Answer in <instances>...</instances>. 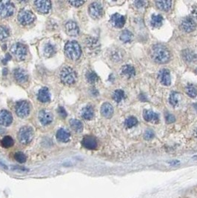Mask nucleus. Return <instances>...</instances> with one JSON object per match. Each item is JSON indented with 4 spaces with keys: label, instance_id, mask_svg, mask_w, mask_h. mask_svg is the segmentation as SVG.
Returning a JSON list of instances; mask_svg holds the SVG:
<instances>
[{
    "label": "nucleus",
    "instance_id": "5",
    "mask_svg": "<svg viewBox=\"0 0 197 198\" xmlns=\"http://www.w3.org/2000/svg\"><path fill=\"white\" fill-rule=\"evenodd\" d=\"M11 53L14 55V57L19 60H23L27 56V47L22 43L17 42L12 45L11 48Z\"/></svg>",
    "mask_w": 197,
    "mask_h": 198
},
{
    "label": "nucleus",
    "instance_id": "44",
    "mask_svg": "<svg viewBox=\"0 0 197 198\" xmlns=\"http://www.w3.org/2000/svg\"><path fill=\"white\" fill-rule=\"evenodd\" d=\"M68 3L74 7H79L84 3V1H69Z\"/></svg>",
    "mask_w": 197,
    "mask_h": 198
},
{
    "label": "nucleus",
    "instance_id": "33",
    "mask_svg": "<svg viewBox=\"0 0 197 198\" xmlns=\"http://www.w3.org/2000/svg\"><path fill=\"white\" fill-rule=\"evenodd\" d=\"M86 80L90 84H94L99 80V77H98L97 74L93 71H88L86 73Z\"/></svg>",
    "mask_w": 197,
    "mask_h": 198
},
{
    "label": "nucleus",
    "instance_id": "47",
    "mask_svg": "<svg viewBox=\"0 0 197 198\" xmlns=\"http://www.w3.org/2000/svg\"><path fill=\"white\" fill-rule=\"evenodd\" d=\"M194 135L196 136V137H197V128L195 129V131H194Z\"/></svg>",
    "mask_w": 197,
    "mask_h": 198
},
{
    "label": "nucleus",
    "instance_id": "26",
    "mask_svg": "<svg viewBox=\"0 0 197 198\" xmlns=\"http://www.w3.org/2000/svg\"><path fill=\"white\" fill-rule=\"evenodd\" d=\"M157 8L161 11H167L170 9L172 6V1L165 0V1H157L156 2Z\"/></svg>",
    "mask_w": 197,
    "mask_h": 198
},
{
    "label": "nucleus",
    "instance_id": "48",
    "mask_svg": "<svg viewBox=\"0 0 197 198\" xmlns=\"http://www.w3.org/2000/svg\"><path fill=\"white\" fill-rule=\"evenodd\" d=\"M3 132H4V130H3V129H2V128H0V134H2V133H3Z\"/></svg>",
    "mask_w": 197,
    "mask_h": 198
},
{
    "label": "nucleus",
    "instance_id": "20",
    "mask_svg": "<svg viewBox=\"0 0 197 198\" xmlns=\"http://www.w3.org/2000/svg\"><path fill=\"white\" fill-rule=\"evenodd\" d=\"M56 138L59 142L67 143L71 139V134L67 129L60 128L56 132Z\"/></svg>",
    "mask_w": 197,
    "mask_h": 198
},
{
    "label": "nucleus",
    "instance_id": "34",
    "mask_svg": "<svg viewBox=\"0 0 197 198\" xmlns=\"http://www.w3.org/2000/svg\"><path fill=\"white\" fill-rule=\"evenodd\" d=\"M125 97V92L121 89H117L113 94V99L116 102H120Z\"/></svg>",
    "mask_w": 197,
    "mask_h": 198
},
{
    "label": "nucleus",
    "instance_id": "16",
    "mask_svg": "<svg viewBox=\"0 0 197 198\" xmlns=\"http://www.w3.org/2000/svg\"><path fill=\"white\" fill-rule=\"evenodd\" d=\"M12 114L6 110L0 111V125L4 126H8L12 123Z\"/></svg>",
    "mask_w": 197,
    "mask_h": 198
},
{
    "label": "nucleus",
    "instance_id": "4",
    "mask_svg": "<svg viewBox=\"0 0 197 198\" xmlns=\"http://www.w3.org/2000/svg\"><path fill=\"white\" fill-rule=\"evenodd\" d=\"M33 135H34V132L31 127L23 126L19 131L18 139L20 143L24 145H27L32 141Z\"/></svg>",
    "mask_w": 197,
    "mask_h": 198
},
{
    "label": "nucleus",
    "instance_id": "40",
    "mask_svg": "<svg viewBox=\"0 0 197 198\" xmlns=\"http://www.w3.org/2000/svg\"><path fill=\"white\" fill-rule=\"evenodd\" d=\"M8 36H9V33H8V30L2 26H0V39L3 40V39L8 38Z\"/></svg>",
    "mask_w": 197,
    "mask_h": 198
},
{
    "label": "nucleus",
    "instance_id": "6",
    "mask_svg": "<svg viewBox=\"0 0 197 198\" xmlns=\"http://www.w3.org/2000/svg\"><path fill=\"white\" fill-rule=\"evenodd\" d=\"M14 12V5L10 1L0 2V17L7 18L13 15Z\"/></svg>",
    "mask_w": 197,
    "mask_h": 198
},
{
    "label": "nucleus",
    "instance_id": "14",
    "mask_svg": "<svg viewBox=\"0 0 197 198\" xmlns=\"http://www.w3.org/2000/svg\"><path fill=\"white\" fill-rule=\"evenodd\" d=\"M39 119L42 125H47L53 121V114L47 110H42L39 113Z\"/></svg>",
    "mask_w": 197,
    "mask_h": 198
},
{
    "label": "nucleus",
    "instance_id": "37",
    "mask_svg": "<svg viewBox=\"0 0 197 198\" xmlns=\"http://www.w3.org/2000/svg\"><path fill=\"white\" fill-rule=\"evenodd\" d=\"M179 93L177 92H172L169 97V102L172 106L175 107L179 103Z\"/></svg>",
    "mask_w": 197,
    "mask_h": 198
},
{
    "label": "nucleus",
    "instance_id": "28",
    "mask_svg": "<svg viewBox=\"0 0 197 198\" xmlns=\"http://www.w3.org/2000/svg\"><path fill=\"white\" fill-rule=\"evenodd\" d=\"M70 125H71V128L74 131L77 132V133H80L83 130V125L81 121L76 119H72L70 120Z\"/></svg>",
    "mask_w": 197,
    "mask_h": 198
},
{
    "label": "nucleus",
    "instance_id": "46",
    "mask_svg": "<svg viewBox=\"0 0 197 198\" xmlns=\"http://www.w3.org/2000/svg\"><path fill=\"white\" fill-rule=\"evenodd\" d=\"M192 14L196 19H197V6L194 7L192 10Z\"/></svg>",
    "mask_w": 197,
    "mask_h": 198
},
{
    "label": "nucleus",
    "instance_id": "29",
    "mask_svg": "<svg viewBox=\"0 0 197 198\" xmlns=\"http://www.w3.org/2000/svg\"><path fill=\"white\" fill-rule=\"evenodd\" d=\"M44 54L46 57H51L56 54V48L51 43L48 42L45 45L44 48Z\"/></svg>",
    "mask_w": 197,
    "mask_h": 198
},
{
    "label": "nucleus",
    "instance_id": "11",
    "mask_svg": "<svg viewBox=\"0 0 197 198\" xmlns=\"http://www.w3.org/2000/svg\"><path fill=\"white\" fill-rule=\"evenodd\" d=\"M85 46L86 48L90 51V53H98L100 48V42L96 38L88 37L85 40Z\"/></svg>",
    "mask_w": 197,
    "mask_h": 198
},
{
    "label": "nucleus",
    "instance_id": "39",
    "mask_svg": "<svg viewBox=\"0 0 197 198\" xmlns=\"http://www.w3.org/2000/svg\"><path fill=\"white\" fill-rule=\"evenodd\" d=\"M14 158H15L16 160H17V162H19V163H24V162H25L26 160H27V157H26V155L23 152H17V153L14 154Z\"/></svg>",
    "mask_w": 197,
    "mask_h": 198
},
{
    "label": "nucleus",
    "instance_id": "17",
    "mask_svg": "<svg viewBox=\"0 0 197 198\" xmlns=\"http://www.w3.org/2000/svg\"><path fill=\"white\" fill-rule=\"evenodd\" d=\"M65 30L69 36H76L79 33V28L76 23L74 21H68L65 24Z\"/></svg>",
    "mask_w": 197,
    "mask_h": 198
},
{
    "label": "nucleus",
    "instance_id": "12",
    "mask_svg": "<svg viewBox=\"0 0 197 198\" xmlns=\"http://www.w3.org/2000/svg\"><path fill=\"white\" fill-rule=\"evenodd\" d=\"M36 10L41 14H47L51 8V2L48 0H39L34 2Z\"/></svg>",
    "mask_w": 197,
    "mask_h": 198
},
{
    "label": "nucleus",
    "instance_id": "32",
    "mask_svg": "<svg viewBox=\"0 0 197 198\" xmlns=\"http://www.w3.org/2000/svg\"><path fill=\"white\" fill-rule=\"evenodd\" d=\"M185 93L191 98H194L197 95V88L194 85L190 84L185 87Z\"/></svg>",
    "mask_w": 197,
    "mask_h": 198
},
{
    "label": "nucleus",
    "instance_id": "38",
    "mask_svg": "<svg viewBox=\"0 0 197 198\" xmlns=\"http://www.w3.org/2000/svg\"><path fill=\"white\" fill-rule=\"evenodd\" d=\"M138 124V120L134 117H129L125 121V125L127 128H132Z\"/></svg>",
    "mask_w": 197,
    "mask_h": 198
},
{
    "label": "nucleus",
    "instance_id": "2",
    "mask_svg": "<svg viewBox=\"0 0 197 198\" xmlns=\"http://www.w3.org/2000/svg\"><path fill=\"white\" fill-rule=\"evenodd\" d=\"M65 54L70 59H78L82 55L81 47L76 41H69L65 46Z\"/></svg>",
    "mask_w": 197,
    "mask_h": 198
},
{
    "label": "nucleus",
    "instance_id": "36",
    "mask_svg": "<svg viewBox=\"0 0 197 198\" xmlns=\"http://www.w3.org/2000/svg\"><path fill=\"white\" fill-rule=\"evenodd\" d=\"M14 143V140H13L12 137H10V136H5V137L2 139V141H1V144H2V146H3L4 148H6V149L13 146Z\"/></svg>",
    "mask_w": 197,
    "mask_h": 198
},
{
    "label": "nucleus",
    "instance_id": "3",
    "mask_svg": "<svg viewBox=\"0 0 197 198\" xmlns=\"http://www.w3.org/2000/svg\"><path fill=\"white\" fill-rule=\"evenodd\" d=\"M76 74L75 71L71 67H65L62 69L60 73L61 81L65 85H72L76 80Z\"/></svg>",
    "mask_w": 197,
    "mask_h": 198
},
{
    "label": "nucleus",
    "instance_id": "10",
    "mask_svg": "<svg viewBox=\"0 0 197 198\" xmlns=\"http://www.w3.org/2000/svg\"><path fill=\"white\" fill-rule=\"evenodd\" d=\"M181 28L184 31L187 32V33H191V32L195 30L196 28V22L194 21L193 19L188 17L182 20V23H181Z\"/></svg>",
    "mask_w": 197,
    "mask_h": 198
},
{
    "label": "nucleus",
    "instance_id": "1",
    "mask_svg": "<svg viewBox=\"0 0 197 198\" xmlns=\"http://www.w3.org/2000/svg\"><path fill=\"white\" fill-rule=\"evenodd\" d=\"M151 55L153 59L159 64H165L170 59V53L169 50L165 46L159 44L152 47Z\"/></svg>",
    "mask_w": 197,
    "mask_h": 198
},
{
    "label": "nucleus",
    "instance_id": "15",
    "mask_svg": "<svg viewBox=\"0 0 197 198\" xmlns=\"http://www.w3.org/2000/svg\"><path fill=\"white\" fill-rule=\"evenodd\" d=\"M110 22H111L112 25L114 27L118 28H121L123 27L126 22V18L125 16L121 15L119 14H114L111 16L110 18Z\"/></svg>",
    "mask_w": 197,
    "mask_h": 198
},
{
    "label": "nucleus",
    "instance_id": "18",
    "mask_svg": "<svg viewBox=\"0 0 197 198\" xmlns=\"http://www.w3.org/2000/svg\"><path fill=\"white\" fill-rule=\"evenodd\" d=\"M159 78L162 85L165 86H169L171 83V77L169 70L163 68L159 73Z\"/></svg>",
    "mask_w": 197,
    "mask_h": 198
},
{
    "label": "nucleus",
    "instance_id": "19",
    "mask_svg": "<svg viewBox=\"0 0 197 198\" xmlns=\"http://www.w3.org/2000/svg\"><path fill=\"white\" fill-rule=\"evenodd\" d=\"M14 76L15 80L19 83H24L27 81L28 76L27 72L22 68H17L14 70Z\"/></svg>",
    "mask_w": 197,
    "mask_h": 198
},
{
    "label": "nucleus",
    "instance_id": "22",
    "mask_svg": "<svg viewBox=\"0 0 197 198\" xmlns=\"http://www.w3.org/2000/svg\"><path fill=\"white\" fill-rule=\"evenodd\" d=\"M102 115L107 119L111 118L113 114V108L111 104L105 102L101 107Z\"/></svg>",
    "mask_w": 197,
    "mask_h": 198
},
{
    "label": "nucleus",
    "instance_id": "13",
    "mask_svg": "<svg viewBox=\"0 0 197 198\" xmlns=\"http://www.w3.org/2000/svg\"><path fill=\"white\" fill-rule=\"evenodd\" d=\"M82 144L85 149L89 150H94L97 148L96 139L92 136H85L82 141Z\"/></svg>",
    "mask_w": 197,
    "mask_h": 198
},
{
    "label": "nucleus",
    "instance_id": "35",
    "mask_svg": "<svg viewBox=\"0 0 197 198\" xmlns=\"http://www.w3.org/2000/svg\"><path fill=\"white\" fill-rule=\"evenodd\" d=\"M182 56L185 60L188 62H193L196 59V55L193 52L190 50H185L182 52Z\"/></svg>",
    "mask_w": 197,
    "mask_h": 198
},
{
    "label": "nucleus",
    "instance_id": "8",
    "mask_svg": "<svg viewBox=\"0 0 197 198\" xmlns=\"http://www.w3.org/2000/svg\"><path fill=\"white\" fill-rule=\"evenodd\" d=\"M35 15L30 11L21 10L18 14V20L23 25H30L34 21Z\"/></svg>",
    "mask_w": 197,
    "mask_h": 198
},
{
    "label": "nucleus",
    "instance_id": "45",
    "mask_svg": "<svg viewBox=\"0 0 197 198\" xmlns=\"http://www.w3.org/2000/svg\"><path fill=\"white\" fill-rule=\"evenodd\" d=\"M134 5H135V6L136 8H140L145 6L146 2H144V1H136V2H134Z\"/></svg>",
    "mask_w": 197,
    "mask_h": 198
},
{
    "label": "nucleus",
    "instance_id": "30",
    "mask_svg": "<svg viewBox=\"0 0 197 198\" xmlns=\"http://www.w3.org/2000/svg\"><path fill=\"white\" fill-rule=\"evenodd\" d=\"M133 37V33L130 30H125L120 34L119 39L124 43H128V42H131L132 41Z\"/></svg>",
    "mask_w": 197,
    "mask_h": 198
},
{
    "label": "nucleus",
    "instance_id": "42",
    "mask_svg": "<svg viewBox=\"0 0 197 198\" xmlns=\"http://www.w3.org/2000/svg\"><path fill=\"white\" fill-rule=\"evenodd\" d=\"M58 113H59V114L62 118H65L67 117V112L63 107H59V108H58Z\"/></svg>",
    "mask_w": 197,
    "mask_h": 198
},
{
    "label": "nucleus",
    "instance_id": "9",
    "mask_svg": "<svg viewBox=\"0 0 197 198\" xmlns=\"http://www.w3.org/2000/svg\"><path fill=\"white\" fill-rule=\"evenodd\" d=\"M88 12L92 18L99 19L102 16L103 8L99 2H93L89 5Z\"/></svg>",
    "mask_w": 197,
    "mask_h": 198
},
{
    "label": "nucleus",
    "instance_id": "27",
    "mask_svg": "<svg viewBox=\"0 0 197 198\" xmlns=\"http://www.w3.org/2000/svg\"><path fill=\"white\" fill-rule=\"evenodd\" d=\"M124 54L125 53L122 51H121V50L115 49L112 51L111 53H110V59L113 62H120L123 59Z\"/></svg>",
    "mask_w": 197,
    "mask_h": 198
},
{
    "label": "nucleus",
    "instance_id": "43",
    "mask_svg": "<svg viewBox=\"0 0 197 198\" xmlns=\"http://www.w3.org/2000/svg\"><path fill=\"white\" fill-rule=\"evenodd\" d=\"M165 120L167 123H173L175 122V117L170 114H167L165 116Z\"/></svg>",
    "mask_w": 197,
    "mask_h": 198
},
{
    "label": "nucleus",
    "instance_id": "25",
    "mask_svg": "<svg viewBox=\"0 0 197 198\" xmlns=\"http://www.w3.org/2000/svg\"><path fill=\"white\" fill-rule=\"evenodd\" d=\"M122 74L128 78H131L136 75V70L133 66L131 65H126L122 68Z\"/></svg>",
    "mask_w": 197,
    "mask_h": 198
},
{
    "label": "nucleus",
    "instance_id": "7",
    "mask_svg": "<svg viewBox=\"0 0 197 198\" xmlns=\"http://www.w3.org/2000/svg\"><path fill=\"white\" fill-rule=\"evenodd\" d=\"M30 105L26 101H19L16 103L15 111L17 115L19 117L24 118V117H27L30 114Z\"/></svg>",
    "mask_w": 197,
    "mask_h": 198
},
{
    "label": "nucleus",
    "instance_id": "21",
    "mask_svg": "<svg viewBox=\"0 0 197 198\" xmlns=\"http://www.w3.org/2000/svg\"><path fill=\"white\" fill-rule=\"evenodd\" d=\"M38 99L42 102H48L51 100V94L48 88H42L37 94Z\"/></svg>",
    "mask_w": 197,
    "mask_h": 198
},
{
    "label": "nucleus",
    "instance_id": "41",
    "mask_svg": "<svg viewBox=\"0 0 197 198\" xmlns=\"http://www.w3.org/2000/svg\"><path fill=\"white\" fill-rule=\"evenodd\" d=\"M154 135H155V134H154V131L151 130V129H148V130H147L145 132H144V138L147 140H149L154 138Z\"/></svg>",
    "mask_w": 197,
    "mask_h": 198
},
{
    "label": "nucleus",
    "instance_id": "24",
    "mask_svg": "<svg viewBox=\"0 0 197 198\" xmlns=\"http://www.w3.org/2000/svg\"><path fill=\"white\" fill-rule=\"evenodd\" d=\"M81 115L82 118H84V120H91L93 117V116H94V110H93V107L90 106V105H87V106L84 107L82 110Z\"/></svg>",
    "mask_w": 197,
    "mask_h": 198
},
{
    "label": "nucleus",
    "instance_id": "31",
    "mask_svg": "<svg viewBox=\"0 0 197 198\" xmlns=\"http://www.w3.org/2000/svg\"><path fill=\"white\" fill-rule=\"evenodd\" d=\"M163 17L160 14H154L151 17V25L154 28H159L162 25Z\"/></svg>",
    "mask_w": 197,
    "mask_h": 198
},
{
    "label": "nucleus",
    "instance_id": "23",
    "mask_svg": "<svg viewBox=\"0 0 197 198\" xmlns=\"http://www.w3.org/2000/svg\"><path fill=\"white\" fill-rule=\"evenodd\" d=\"M143 117H144V120L147 122H158L159 117L158 114L154 112L153 111H150V110H145L143 113Z\"/></svg>",
    "mask_w": 197,
    "mask_h": 198
}]
</instances>
